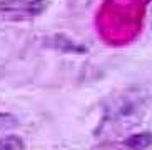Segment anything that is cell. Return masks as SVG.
<instances>
[{"label":"cell","mask_w":152,"mask_h":150,"mask_svg":"<svg viewBox=\"0 0 152 150\" xmlns=\"http://www.w3.org/2000/svg\"><path fill=\"white\" fill-rule=\"evenodd\" d=\"M0 150H25V143L18 135L0 137Z\"/></svg>","instance_id":"obj_5"},{"label":"cell","mask_w":152,"mask_h":150,"mask_svg":"<svg viewBox=\"0 0 152 150\" xmlns=\"http://www.w3.org/2000/svg\"><path fill=\"white\" fill-rule=\"evenodd\" d=\"M47 0H0V22H25L47 9Z\"/></svg>","instance_id":"obj_3"},{"label":"cell","mask_w":152,"mask_h":150,"mask_svg":"<svg viewBox=\"0 0 152 150\" xmlns=\"http://www.w3.org/2000/svg\"><path fill=\"white\" fill-rule=\"evenodd\" d=\"M18 124V120L10 114H0V128H9Z\"/></svg>","instance_id":"obj_6"},{"label":"cell","mask_w":152,"mask_h":150,"mask_svg":"<svg viewBox=\"0 0 152 150\" xmlns=\"http://www.w3.org/2000/svg\"><path fill=\"white\" fill-rule=\"evenodd\" d=\"M152 145V133L142 132V133H132L127 138L117 142H109V143H100L94 147L92 150H147Z\"/></svg>","instance_id":"obj_4"},{"label":"cell","mask_w":152,"mask_h":150,"mask_svg":"<svg viewBox=\"0 0 152 150\" xmlns=\"http://www.w3.org/2000/svg\"><path fill=\"white\" fill-rule=\"evenodd\" d=\"M145 105L147 93L139 87L127 88L122 93L114 95L104 108V117L95 130V135H119L124 130L134 128L140 124L147 108Z\"/></svg>","instance_id":"obj_2"},{"label":"cell","mask_w":152,"mask_h":150,"mask_svg":"<svg viewBox=\"0 0 152 150\" xmlns=\"http://www.w3.org/2000/svg\"><path fill=\"white\" fill-rule=\"evenodd\" d=\"M152 0H104L97 12V33L114 47L129 44L140 33L145 9Z\"/></svg>","instance_id":"obj_1"}]
</instances>
